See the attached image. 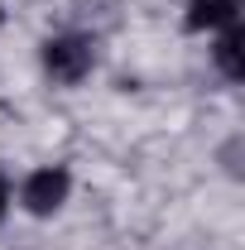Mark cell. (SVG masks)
Returning a JSON list of instances; mask_svg holds the SVG:
<instances>
[{
    "instance_id": "1",
    "label": "cell",
    "mask_w": 245,
    "mask_h": 250,
    "mask_svg": "<svg viewBox=\"0 0 245 250\" xmlns=\"http://www.w3.org/2000/svg\"><path fill=\"white\" fill-rule=\"evenodd\" d=\"M39 62L58 87H77L96 72V43L87 34H53V39H43Z\"/></svg>"
},
{
    "instance_id": "2",
    "label": "cell",
    "mask_w": 245,
    "mask_h": 250,
    "mask_svg": "<svg viewBox=\"0 0 245 250\" xmlns=\"http://www.w3.org/2000/svg\"><path fill=\"white\" fill-rule=\"evenodd\" d=\"M67 197H72V173L62 164H39L20 183V207L29 217H53V212L67 207Z\"/></svg>"
},
{
    "instance_id": "3",
    "label": "cell",
    "mask_w": 245,
    "mask_h": 250,
    "mask_svg": "<svg viewBox=\"0 0 245 250\" xmlns=\"http://www.w3.org/2000/svg\"><path fill=\"white\" fill-rule=\"evenodd\" d=\"M231 24H241V0H187L183 10V29L187 34H221L231 29Z\"/></svg>"
},
{
    "instance_id": "4",
    "label": "cell",
    "mask_w": 245,
    "mask_h": 250,
    "mask_svg": "<svg viewBox=\"0 0 245 250\" xmlns=\"http://www.w3.org/2000/svg\"><path fill=\"white\" fill-rule=\"evenodd\" d=\"M212 58H216V67H221L226 82H241V72H245V62H241V24L212 34Z\"/></svg>"
},
{
    "instance_id": "5",
    "label": "cell",
    "mask_w": 245,
    "mask_h": 250,
    "mask_svg": "<svg viewBox=\"0 0 245 250\" xmlns=\"http://www.w3.org/2000/svg\"><path fill=\"white\" fill-rule=\"evenodd\" d=\"M10 207H15V192H10V178L0 173V221L10 217Z\"/></svg>"
},
{
    "instance_id": "6",
    "label": "cell",
    "mask_w": 245,
    "mask_h": 250,
    "mask_svg": "<svg viewBox=\"0 0 245 250\" xmlns=\"http://www.w3.org/2000/svg\"><path fill=\"white\" fill-rule=\"evenodd\" d=\"M0 20H5V5H0Z\"/></svg>"
}]
</instances>
